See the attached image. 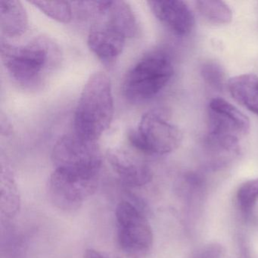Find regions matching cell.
I'll list each match as a JSON object with an SVG mask.
<instances>
[{
    "label": "cell",
    "instance_id": "5bb4252c",
    "mask_svg": "<svg viewBox=\"0 0 258 258\" xmlns=\"http://www.w3.org/2000/svg\"><path fill=\"white\" fill-rule=\"evenodd\" d=\"M20 207V196L10 166L1 161V208L8 218L16 215Z\"/></svg>",
    "mask_w": 258,
    "mask_h": 258
},
{
    "label": "cell",
    "instance_id": "4fadbf2b",
    "mask_svg": "<svg viewBox=\"0 0 258 258\" xmlns=\"http://www.w3.org/2000/svg\"><path fill=\"white\" fill-rule=\"evenodd\" d=\"M1 31L9 37L23 35L28 29V17L20 1H2L0 3Z\"/></svg>",
    "mask_w": 258,
    "mask_h": 258
},
{
    "label": "cell",
    "instance_id": "d6986e66",
    "mask_svg": "<svg viewBox=\"0 0 258 258\" xmlns=\"http://www.w3.org/2000/svg\"><path fill=\"white\" fill-rule=\"evenodd\" d=\"M220 255H221L220 247L213 245L210 246L202 251L199 258H220Z\"/></svg>",
    "mask_w": 258,
    "mask_h": 258
},
{
    "label": "cell",
    "instance_id": "ba28073f",
    "mask_svg": "<svg viewBox=\"0 0 258 258\" xmlns=\"http://www.w3.org/2000/svg\"><path fill=\"white\" fill-rule=\"evenodd\" d=\"M96 16L98 19L90 28L87 43L90 51L102 64L111 66L122 53L129 37L106 16L103 7L99 9Z\"/></svg>",
    "mask_w": 258,
    "mask_h": 258
},
{
    "label": "cell",
    "instance_id": "ac0fdd59",
    "mask_svg": "<svg viewBox=\"0 0 258 258\" xmlns=\"http://www.w3.org/2000/svg\"><path fill=\"white\" fill-rule=\"evenodd\" d=\"M237 202L244 213H248L258 200V178L241 184L237 191Z\"/></svg>",
    "mask_w": 258,
    "mask_h": 258
},
{
    "label": "cell",
    "instance_id": "9c48e42d",
    "mask_svg": "<svg viewBox=\"0 0 258 258\" xmlns=\"http://www.w3.org/2000/svg\"><path fill=\"white\" fill-rule=\"evenodd\" d=\"M98 182L75 179L54 170L49 178V195L56 208L66 211H76L94 194Z\"/></svg>",
    "mask_w": 258,
    "mask_h": 258
},
{
    "label": "cell",
    "instance_id": "7a4b0ae2",
    "mask_svg": "<svg viewBox=\"0 0 258 258\" xmlns=\"http://www.w3.org/2000/svg\"><path fill=\"white\" fill-rule=\"evenodd\" d=\"M114 111L111 81L102 72H96L90 77L80 96L74 118L75 134L97 142L111 125Z\"/></svg>",
    "mask_w": 258,
    "mask_h": 258
},
{
    "label": "cell",
    "instance_id": "5b68a950",
    "mask_svg": "<svg viewBox=\"0 0 258 258\" xmlns=\"http://www.w3.org/2000/svg\"><path fill=\"white\" fill-rule=\"evenodd\" d=\"M250 128L248 117L227 101L214 98L210 102L206 143L211 149L238 152L240 140L248 134Z\"/></svg>",
    "mask_w": 258,
    "mask_h": 258
},
{
    "label": "cell",
    "instance_id": "9a60e30c",
    "mask_svg": "<svg viewBox=\"0 0 258 258\" xmlns=\"http://www.w3.org/2000/svg\"><path fill=\"white\" fill-rule=\"evenodd\" d=\"M198 11L211 23L226 25L232 19V10L220 0H199L196 2Z\"/></svg>",
    "mask_w": 258,
    "mask_h": 258
},
{
    "label": "cell",
    "instance_id": "52a82bcc",
    "mask_svg": "<svg viewBox=\"0 0 258 258\" xmlns=\"http://www.w3.org/2000/svg\"><path fill=\"white\" fill-rule=\"evenodd\" d=\"M117 238L122 250L129 254L143 255L153 244V232L149 220L137 206L123 201L115 210Z\"/></svg>",
    "mask_w": 258,
    "mask_h": 258
},
{
    "label": "cell",
    "instance_id": "8fae6325",
    "mask_svg": "<svg viewBox=\"0 0 258 258\" xmlns=\"http://www.w3.org/2000/svg\"><path fill=\"white\" fill-rule=\"evenodd\" d=\"M108 160L116 174L128 186H143L152 180L149 166L126 151H110Z\"/></svg>",
    "mask_w": 258,
    "mask_h": 258
},
{
    "label": "cell",
    "instance_id": "30bf717a",
    "mask_svg": "<svg viewBox=\"0 0 258 258\" xmlns=\"http://www.w3.org/2000/svg\"><path fill=\"white\" fill-rule=\"evenodd\" d=\"M148 4L155 17L175 35L185 37L194 29V14L183 1L152 0Z\"/></svg>",
    "mask_w": 258,
    "mask_h": 258
},
{
    "label": "cell",
    "instance_id": "7c38bea8",
    "mask_svg": "<svg viewBox=\"0 0 258 258\" xmlns=\"http://www.w3.org/2000/svg\"><path fill=\"white\" fill-rule=\"evenodd\" d=\"M227 89L236 102L258 115V78L256 75L245 74L230 78Z\"/></svg>",
    "mask_w": 258,
    "mask_h": 258
},
{
    "label": "cell",
    "instance_id": "e0dca14e",
    "mask_svg": "<svg viewBox=\"0 0 258 258\" xmlns=\"http://www.w3.org/2000/svg\"><path fill=\"white\" fill-rule=\"evenodd\" d=\"M201 75L207 84L214 90L221 91L227 87V78L224 69L215 61H205L201 67Z\"/></svg>",
    "mask_w": 258,
    "mask_h": 258
},
{
    "label": "cell",
    "instance_id": "44dd1931",
    "mask_svg": "<svg viewBox=\"0 0 258 258\" xmlns=\"http://www.w3.org/2000/svg\"><path fill=\"white\" fill-rule=\"evenodd\" d=\"M1 133L2 134L8 135L12 133V126L10 122L5 117H1Z\"/></svg>",
    "mask_w": 258,
    "mask_h": 258
},
{
    "label": "cell",
    "instance_id": "6da1fadb",
    "mask_svg": "<svg viewBox=\"0 0 258 258\" xmlns=\"http://www.w3.org/2000/svg\"><path fill=\"white\" fill-rule=\"evenodd\" d=\"M1 59L12 78L20 85L36 89L46 82L58 67L61 52L50 37H37L24 45L1 39Z\"/></svg>",
    "mask_w": 258,
    "mask_h": 258
},
{
    "label": "cell",
    "instance_id": "8992f818",
    "mask_svg": "<svg viewBox=\"0 0 258 258\" xmlns=\"http://www.w3.org/2000/svg\"><path fill=\"white\" fill-rule=\"evenodd\" d=\"M128 138L131 145L142 153L164 155L180 146L182 134L161 114L151 111L143 116L137 129L129 133Z\"/></svg>",
    "mask_w": 258,
    "mask_h": 258
},
{
    "label": "cell",
    "instance_id": "2e32d148",
    "mask_svg": "<svg viewBox=\"0 0 258 258\" xmlns=\"http://www.w3.org/2000/svg\"><path fill=\"white\" fill-rule=\"evenodd\" d=\"M31 4L54 20L69 23L72 19V7L70 3L62 1H33Z\"/></svg>",
    "mask_w": 258,
    "mask_h": 258
},
{
    "label": "cell",
    "instance_id": "ffe728a7",
    "mask_svg": "<svg viewBox=\"0 0 258 258\" xmlns=\"http://www.w3.org/2000/svg\"><path fill=\"white\" fill-rule=\"evenodd\" d=\"M84 258H108L104 253H101L99 250L93 248L86 250Z\"/></svg>",
    "mask_w": 258,
    "mask_h": 258
},
{
    "label": "cell",
    "instance_id": "277c9868",
    "mask_svg": "<svg viewBox=\"0 0 258 258\" xmlns=\"http://www.w3.org/2000/svg\"><path fill=\"white\" fill-rule=\"evenodd\" d=\"M52 161L54 170L71 177L99 181L102 155L96 142L84 140L75 134L63 136L54 146Z\"/></svg>",
    "mask_w": 258,
    "mask_h": 258
},
{
    "label": "cell",
    "instance_id": "3957f363",
    "mask_svg": "<svg viewBox=\"0 0 258 258\" xmlns=\"http://www.w3.org/2000/svg\"><path fill=\"white\" fill-rule=\"evenodd\" d=\"M173 74L170 55L161 49L151 51L126 74L122 86L123 96L133 103L149 100L165 87Z\"/></svg>",
    "mask_w": 258,
    "mask_h": 258
}]
</instances>
